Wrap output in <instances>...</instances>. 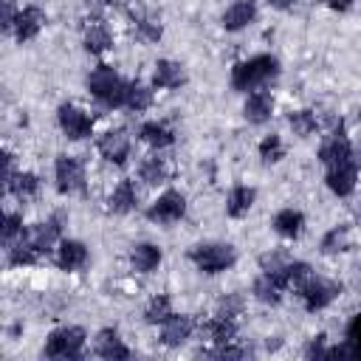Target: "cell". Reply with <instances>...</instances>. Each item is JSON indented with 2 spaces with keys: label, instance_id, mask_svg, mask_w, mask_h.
<instances>
[{
  "label": "cell",
  "instance_id": "obj_36",
  "mask_svg": "<svg viewBox=\"0 0 361 361\" xmlns=\"http://www.w3.org/2000/svg\"><path fill=\"white\" fill-rule=\"evenodd\" d=\"M172 313H175V310H172V299H169L166 293H158V296H152L149 305L144 307V322H147V324H164Z\"/></svg>",
  "mask_w": 361,
  "mask_h": 361
},
{
  "label": "cell",
  "instance_id": "obj_32",
  "mask_svg": "<svg viewBox=\"0 0 361 361\" xmlns=\"http://www.w3.org/2000/svg\"><path fill=\"white\" fill-rule=\"evenodd\" d=\"M353 248V234L350 226H333L324 237H322V254L333 257V254H344Z\"/></svg>",
  "mask_w": 361,
  "mask_h": 361
},
{
  "label": "cell",
  "instance_id": "obj_48",
  "mask_svg": "<svg viewBox=\"0 0 361 361\" xmlns=\"http://www.w3.org/2000/svg\"><path fill=\"white\" fill-rule=\"evenodd\" d=\"M104 3H110V6H113V3H121V0H104Z\"/></svg>",
  "mask_w": 361,
  "mask_h": 361
},
{
  "label": "cell",
  "instance_id": "obj_14",
  "mask_svg": "<svg viewBox=\"0 0 361 361\" xmlns=\"http://www.w3.org/2000/svg\"><path fill=\"white\" fill-rule=\"evenodd\" d=\"M93 353L104 361H124L130 358V347L121 341L118 330L116 327H102L93 338Z\"/></svg>",
  "mask_w": 361,
  "mask_h": 361
},
{
  "label": "cell",
  "instance_id": "obj_30",
  "mask_svg": "<svg viewBox=\"0 0 361 361\" xmlns=\"http://www.w3.org/2000/svg\"><path fill=\"white\" fill-rule=\"evenodd\" d=\"M251 293H254V299H259L262 305H279V302H282L285 288L276 282V276H274V274H262V276H257V279H254Z\"/></svg>",
  "mask_w": 361,
  "mask_h": 361
},
{
  "label": "cell",
  "instance_id": "obj_11",
  "mask_svg": "<svg viewBox=\"0 0 361 361\" xmlns=\"http://www.w3.org/2000/svg\"><path fill=\"white\" fill-rule=\"evenodd\" d=\"M96 149H99V155H102L107 164L124 166L127 158H130V135H127V130H124V127H116V130L102 133L99 141H96Z\"/></svg>",
  "mask_w": 361,
  "mask_h": 361
},
{
  "label": "cell",
  "instance_id": "obj_26",
  "mask_svg": "<svg viewBox=\"0 0 361 361\" xmlns=\"http://www.w3.org/2000/svg\"><path fill=\"white\" fill-rule=\"evenodd\" d=\"M138 138H141L144 144H149L152 149H164V147H169V144L175 141V133H172V127L164 124V121H144V124L138 127Z\"/></svg>",
  "mask_w": 361,
  "mask_h": 361
},
{
  "label": "cell",
  "instance_id": "obj_37",
  "mask_svg": "<svg viewBox=\"0 0 361 361\" xmlns=\"http://www.w3.org/2000/svg\"><path fill=\"white\" fill-rule=\"evenodd\" d=\"M243 310H245V296L237 293V290L223 293V296L217 299V305H214V313H217V316H226V319H237Z\"/></svg>",
  "mask_w": 361,
  "mask_h": 361
},
{
  "label": "cell",
  "instance_id": "obj_16",
  "mask_svg": "<svg viewBox=\"0 0 361 361\" xmlns=\"http://www.w3.org/2000/svg\"><path fill=\"white\" fill-rule=\"evenodd\" d=\"M186 82V71L175 59H158L152 68V87L158 90H178Z\"/></svg>",
  "mask_w": 361,
  "mask_h": 361
},
{
  "label": "cell",
  "instance_id": "obj_4",
  "mask_svg": "<svg viewBox=\"0 0 361 361\" xmlns=\"http://www.w3.org/2000/svg\"><path fill=\"white\" fill-rule=\"evenodd\" d=\"M85 341H87V333L82 327L65 324V327H56V330L48 333L42 355L45 358H82Z\"/></svg>",
  "mask_w": 361,
  "mask_h": 361
},
{
  "label": "cell",
  "instance_id": "obj_44",
  "mask_svg": "<svg viewBox=\"0 0 361 361\" xmlns=\"http://www.w3.org/2000/svg\"><path fill=\"white\" fill-rule=\"evenodd\" d=\"M3 164H6V172H3V183H8L20 169H17V161H14V152L11 149H3Z\"/></svg>",
  "mask_w": 361,
  "mask_h": 361
},
{
  "label": "cell",
  "instance_id": "obj_5",
  "mask_svg": "<svg viewBox=\"0 0 361 361\" xmlns=\"http://www.w3.org/2000/svg\"><path fill=\"white\" fill-rule=\"evenodd\" d=\"M183 214H186V197H183V192H178V189H166V192L158 195V197L149 203V209H147V220H152V223H158V226L178 223V220H183Z\"/></svg>",
  "mask_w": 361,
  "mask_h": 361
},
{
  "label": "cell",
  "instance_id": "obj_40",
  "mask_svg": "<svg viewBox=\"0 0 361 361\" xmlns=\"http://www.w3.org/2000/svg\"><path fill=\"white\" fill-rule=\"evenodd\" d=\"M259 158L265 161V164H276V161H282L285 158V144H282V138L279 135H265L262 141H259Z\"/></svg>",
  "mask_w": 361,
  "mask_h": 361
},
{
  "label": "cell",
  "instance_id": "obj_15",
  "mask_svg": "<svg viewBox=\"0 0 361 361\" xmlns=\"http://www.w3.org/2000/svg\"><path fill=\"white\" fill-rule=\"evenodd\" d=\"M42 25H45V11L39 6H25V8H20L17 23H14V39L17 42H31V39L39 37Z\"/></svg>",
  "mask_w": 361,
  "mask_h": 361
},
{
  "label": "cell",
  "instance_id": "obj_33",
  "mask_svg": "<svg viewBox=\"0 0 361 361\" xmlns=\"http://www.w3.org/2000/svg\"><path fill=\"white\" fill-rule=\"evenodd\" d=\"M25 231H28V228H25ZM6 251H8V265H11V268L34 265V262H37V259L42 257V254H39V251H37V248L31 245V240H28L25 234H23V237H20L17 243H11V245H8Z\"/></svg>",
  "mask_w": 361,
  "mask_h": 361
},
{
  "label": "cell",
  "instance_id": "obj_43",
  "mask_svg": "<svg viewBox=\"0 0 361 361\" xmlns=\"http://www.w3.org/2000/svg\"><path fill=\"white\" fill-rule=\"evenodd\" d=\"M17 14H20V8L14 6V0H3V17H0V25H3V31H14Z\"/></svg>",
  "mask_w": 361,
  "mask_h": 361
},
{
  "label": "cell",
  "instance_id": "obj_35",
  "mask_svg": "<svg viewBox=\"0 0 361 361\" xmlns=\"http://www.w3.org/2000/svg\"><path fill=\"white\" fill-rule=\"evenodd\" d=\"M288 124H290L293 135H299V138H310L319 130V118H316L313 110H293V113H288Z\"/></svg>",
  "mask_w": 361,
  "mask_h": 361
},
{
  "label": "cell",
  "instance_id": "obj_10",
  "mask_svg": "<svg viewBox=\"0 0 361 361\" xmlns=\"http://www.w3.org/2000/svg\"><path fill=\"white\" fill-rule=\"evenodd\" d=\"M350 158H353V144H350V138H347V133H344V124L338 121V124H333V130L322 138V144H319V161H322L324 166H336V164L350 161Z\"/></svg>",
  "mask_w": 361,
  "mask_h": 361
},
{
  "label": "cell",
  "instance_id": "obj_19",
  "mask_svg": "<svg viewBox=\"0 0 361 361\" xmlns=\"http://www.w3.org/2000/svg\"><path fill=\"white\" fill-rule=\"evenodd\" d=\"M243 116L251 124L271 121V116H274V96H271V90H251L245 104H243Z\"/></svg>",
  "mask_w": 361,
  "mask_h": 361
},
{
  "label": "cell",
  "instance_id": "obj_31",
  "mask_svg": "<svg viewBox=\"0 0 361 361\" xmlns=\"http://www.w3.org/2000/svg\"><path fill=\"white\" fill-rule=\"evenodd\" d=\"M6 192L8 195H14L17 200H31V197H37V192H39V178L34 175V172H17L8 183H6Z\"/></svg>",
  "mask_w": 361,
  "mask_h": 361
},
{
  "label": "cell",
  "instance_id": "obj_34",
  "mask_svg": "<svg viewBox=\"0 0 361 361\" xmlns=\"http://www.w3.org/2000/svg\"><path fill=\"white\" fill-rule=\"evenodd\" d=\"M124 107L133 110V113H144V110H149V107H152V87L144 85V82H138V79H133V82L127 85Z\"/></svg>",
  "mask_w": 361,
  "mask_h": 361
},
{
  "label": "cell",
  "instance_id": "obj_6",
  "mask_svg": "<svg viewBox=\"0 0 361 361\" xmlns=\"http://www.w3.org/2000/svg\"><path fill=\"white\" fill-rule=\"evenodd\" d=\"M56 121H59V130L68 141H82V138H90V133H93L90 113H85L82 107H76L71 102L56 107Z\"/></svg>",
  "mask_w": 361,
  "mask_h": 361
},
{
  "label": "cell",
  "instance_id": "obj_7",
  "mask_svg": "<svg viewBox=\"0 0 361 361\" xmlns=\"http://www.w3.org/2000/svg\"><path fill=\"white\" fill-rule=\"evenodd\" d=\"M54 178H56V192L59 195L85 192V164L76 155H56Z\"/></svg>",
  "mask_w": 361,
  "mask_h": 361
},
{
  "label": "cell",
  "instance_id": "obj_22",
  "mask_svg": "<svg viewBox=\"0 0 361 361\" xmlns=\"http://www.w3.org/2000/svg\"><path fill=\"white\" fill-rule=\"evenodd\" d=\"M271 226H274V231H276L279 237L296 240V237L305 231V214H302L299 209H279V212L274 214Z\"/></svg>",
  "mask_w": 361,
  "mask_h": 361
},
{
  "label": "cell",
  "instance_id": "obj_20",
  "mask_svg": "<svg viewBox=\"0 0 361 361\" xmlns=\"http://www.w3.org/2000/svg\"><path fill=\"white\" fill-rule=\"evenodd\" d=\"M254 20H257V3H254V0H234V3L223 11V17H220V23H223L226 31H243V28H248Z\"/></svg>",
  "mask_w": 361,
  "mask_h": 361
},
{
  "label": "cell",
  "instance_id": "obj_27",
  "mask_svg": "<svg viewBox=\"0 0 361 361\" xmlns=\"http://www.w3.org/2000/svg\"><path fill=\"white\" fill-rule=\"evenodd\" d=\"M138 178L147 183V186H161L169 180V164L166 158L161 155H147L141 164H138Z\"/></svg>",
  "mask_w": 361,
  "mask_h": 361
},
{
  "label": "cell",
  "instance_id": "obj_47",
  "mask_svg": "<svg viewBox=\"0 0 361 361\" xmlns=\"http://www.w3.org/2000/svg\"><path fill=\"white\" fill-rule=\"evenodd\" d=\"M268 6H274V8L285 11V8H290V6H293V0H268Z\"/></svg>",
  "mask_w": 361,
  "mask_h": 361
},
{
  "label": "cell",
  "instance_id": "obj_2",
  "mask_svg": "<svg viewBox=\"0 0 361 361\" xmlns=\"http://www.w3.org/2000/svg\"><path fill=\"white\" fill-rule=\"evenodd\" d=\"M127 85H130V82H124L113 65H99V68H93L90 76H87V90H90V96H93L104 110L124 107Z\"/></svg>",
  "mask_w": 361,
  "mask_h": 361
},
{
  "label": "cell",
  "instance_id": "obj_28",
  "mask_svg": "<svg viewBox=\"0 0 361 361\" xmlns=\"http://www.w3.org/2000/svg\"><path fill=\"white\" fill-rule=\"evenodd\" d=\"M274 276H276V282H279L285 290H290V288L299 290V288L313 276V271H310L307 262H302V259H290V262H288L282 271H276Z\"/></svg>",
  "mask_w": 361,
  "mask_h": 361
},
{
  "label": "cell",
  "instance_id": "obj_41",
  "mask_svg": "<svg viewBox=\"0 0 361 361\" xmlns=\"http://www.w3.org/2000/svg\"><path fill=\"white\" fill-rule=\"evenodd\" d=\"M288 262H290V257H288L285 251H268V254L259 257V268H262L265 274H276V271H282Z\"/></svg>",
  "mask_w": 361,
  "mask_h": 361
},
{
  "label": "cell",
  "instance_id": "obj_46",
  "mask_svg": "<svg viewBox=\"0 0 361 361\" xmlns=\"http://www.w3.org/2000/svg\"><path fill=\"white\" fill-rule=\"evenodd\" d=\"M316 3H324V6H330L333 11H347V8L353 6V0H316Z\"/></svg>",
  "mask_w": 361,
  "mask_h": 361
},
{
  "label": "cell",
  "instance_id": "obj_3",
  "mask_svg": "<svg viewBox=\"0 0 361 361\" xmlns=\"http://www.w3.org/2000/svg\"><path fill=\"white\" fill-rule=\"evenodd\" d=\"M189 259L200 274H223L237 262V248L231 243H200L189 248Z\"/></svg>",
  "mask_w": 361,
  "mask_h": 361
},
{
  "label": "cell",
  "instance_id": "obj_24",
  "mask_svg": "<svg viewBox=\"0 0 361 361\" xmlns=\"http://www.w3.org/2000/svg\"><path fill=\"white\" fill-rule=\"evenodd\" d=\"M330 355H338V358H361V310L347 322L344 344L341 347H333Z\"/></svg>",
  "mask_w": 361,
  "mask_h": 361
},
{
  "label": "cell",
  "instance_id": "obj_29",
  "mask_svg": "<svg viewBox=\"0 0 361 361\" xmlns=\"http://www.w3.org/2000/svg\"><path fill=\"white\" fill-rule=\"evenodd\" d=\"M110 45H113V34H110V28L104 25V23H90L87 28H85V51L87 54H93V56H102L104 51H110Z\"/></svg>",
  "mask_w": 361,
  "mask_h": 361
},
{
  "label": "cell",
  "instance_id": "obj_45",
  "mask_svg": "<svg viewBox=\"0 0 361 361\" xmlns=\"http://www.w3.org/2000/svg\"><path fill=\"white\" fill-rule=\"evenodd\" d=\"M217 355H220V358H245V350H243V347H237L234 341H228V344L217 347Z\"/></svg>",
  "mask_w": 361,
  "mask_h": 361
},
{
  "label": "cell",
  "instance_id": "obj_17",
  "mask_svg": "<svg viewBox=\"0 0 361 361\" xmlns=\"http://www.w3.org/2000/svg\"><path fill=\"white\" fill-rule=\"evenodd\" d=\"M87 259H90V254L82 240H59V248H56L59 271H82L87 265Z\"/></svg>",
  "mask_w": 361,
  "mask_h": 361
},
{
  "label": "cell",
  "instance_id": "obj_18",
  "mask_svg": "<svg viewBox=\"0 0 361 361\" xmlns=\"http://www.w3.org/2000/svg\"><path fill=\"white\" fill-rule=\"evenodd\" d=\"M200 336L206 338V341H212V344H217V347H223V344H228V341H237V324H234V319H226V316H212V319H206V322H200Z\"/></svg>",
  "mask_w": 361,
  "mask_h": 361
},
{
  "label": "cell",
  "instance_id": "obj_21",
  "mask_svg": "<svg viewBox=\"0 0 361 361\" xmlns=\"http://www.w3.org/2000/svg\"><path fill=\"white\" fill-rule=\"evenodd\" d=\"M135 206H138V192H135L133 180H127V178L118 180L107 197V212L110 214H130Z\"/></svg>",
  "mask_w": 361,
  "mask_h": 361
},
{
  "label": "cell",
  "instance_id": "obj_23",
  "mask_svg": "<svg viewBox=\"0 0 361 361\" xmlns=\"http://www.w3.org/2000/svg\"><path fill=\"white\" fill-rule=\"evenodd\" d=\"M254 200H257V189L240 183V186H234V189L228 192V197H226V214H228L231 220H240V217H245V214L251 212Z\"/></svg>",
  "mask_w": 361,
  "mask_h": 361
},
{
  "label": "cell",
  "instance_id": "obj_8",
  "mask_svg": "<svg viewBox=\"0 0 361 361\" xmlns=\"http://www.w3.org/2000/svg\"><path fill=\"white\" fill-rule=\"evenodd\" d=\"M296 293L302 296L305 310L316 313V310H324V307H327V305L341 293V285H338V282H333V279H324V276H310V279H307Z\"/></svg>",
  "mask_w": 361,
  "mask_h": 361
},
{
  "label": "cell",
  "instance_id": "obj_12",
  "mask_svg": "<svg viewBox=\"0 0 361 361\" xmlns=\"http://www.w3.org/2000/svg\"><path fill=\"white\" fill-rule=\"evenodd\" d=\"M324 183L333 195L338 197H350L355 192V183H358V166L355 161H341L336 166H327V175H324Z\"/></svg>",
  "mask_w": 361,
  "mask_h": 361
},
{
  "label": "cell",
  "instance_id": "obj_9",
  "mask_svg": "<svg viewBox=\"0 0 361 361\" xmlns=\"http://www.w3.org/2000/svg\"><path fill=\"white\" fill-rule=\"evenodd\" d=\"M62 228H65V214L62 212H54L48 220H39V223L28 226L25 237L31 240V245L39 254H51L54 245H59V240H62Z\"/></svg>",
  "mask_w": 361,
  "mask_h": 361
},
{
  "label": "cell",
  "instance_id": "obj_13",
  "mask_svg": "<svg viewBox=\"0 0 361 361\" xmlns=\"http://www.w3.org/2000/svg\"><path fill=\"white\" fill-rule=\"evenodd\" d=\"M195 327H197L195 316H189V313H172L161 324V344L164 347H180V344H186L192 338Z\"/></svg>",
  "mask_w": 361,
  "mask_h": 361
},
{
  "label": "cell",
  "instance_id": "obj_38",
  "mask_svg": "<svg viewBox=\"0 0 361 361\" xmlns=\"http://www.w3.org/2000/svg\"><path fill=\"white\" fill-rule=\"evenodd\" d=\"M135 31L147 42H158L164 37V25H161V20L155 14H135Z\"/></svg>",
  "mask_w": 361,
  "mask_h": 361
},
{
  "label": "cell",
  "instance_id": "obj_42",
  "mask_svg": "<svg viewBox=\"0 0 361 361\" xmlns=\"http://www.w3.org/2000/svg\"><path fill=\"white\" fill-rule=\"evenodd\" d=\"M305 355H307V358H327V355H330V350H327V336H324V333L313 336V338L305 344Z\"/></svg>",
  "mask_w": 361,
  "mask_h": 361
},
{
  "label": "cell",
  "instance_id": "obj_1",
  "mask_svg": "<svg viewBox=\"0 0 361 361\" xmlns=\"http://www.w3.org/2000/svg\"><path fill=\"white\" fill-rule=\"evenodd\" d=\"M279 76V59L274 54H257L243 59L231 68V87L234 90H259Z\"/></svg>",
  "mask_w": 361,
  "mask_h": 361
},
{
  "label": "cell",
  "instance_id": "obj_25",
  "mask_svg": "<svg viewBox=\"0 0 361 361\" xmlns=\"http://www.w3.org/2000/svg\"><path fill=\"white\" fill-rule=\"evenodd\" d=\"M130 265H133V271H138V274H152V271L161 265V248L152 245V243H138V245H133V251H130Z\"/></svg>",
  "mask_w": 361,
  "mask_h": 361
},
{
  "label": "cell",
  "instance_id": "obj_39",
  "mask_svg": "<svg viewBox=\"0 0 361 361\" xmlns=\"http://www.w3.org/2000/svg\"><path fill=\"white\" fill-rule=\"evenodd\" d=\"M23 234H25L23 214H20V212H6V217H3V245L8 248V245L17 243Z\"/></svg>",
  "mask_w": 361,
  "mask_h": 361
}]
</instances>
